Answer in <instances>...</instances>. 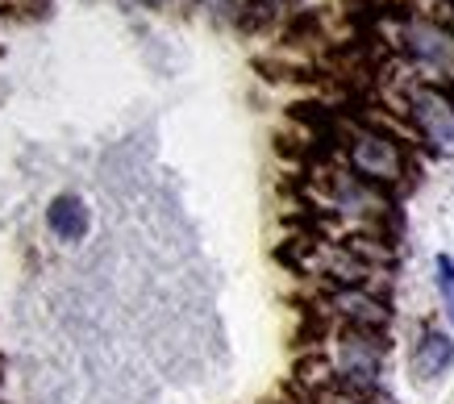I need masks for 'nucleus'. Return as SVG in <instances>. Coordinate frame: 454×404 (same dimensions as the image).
I'll return each mask as SVG.
<instances>
[{"label":"nucleus","mask_w":454,"mask_h":404,"mask_svg":"<svg viewBox=\"0 0 454 404\" xmlns=\"http://www.w3.org/2000/svg\"><path fill=\"white\" fill-rule=\"evenodd\" d=\"M387 362V334L380 330H342L325 325L321 338V379L325 388L372 396Z\"/></svg>","instance_id":"obj_1"},{"label":"nucleus","mask_w":454,"mask_h":404,"mask_svg":"<svg viewBox=\"0 0 454 404\" xmlns=\"http://www.w3.org/2000/svg\"><path fill=\"white\" fill-rule=\"evenodd\" d=\"M313 205L325 217H333L338 225H346L350 234H375L380 237V225L392 213V192L375 188V183L358 180L355 171L346 167H325L317 171L313 183Z\"/></svg>","instance_id":"obj_2"},{"label":"nucleus","mask_w":454,"mask_h":404,"mask_svg":"<svg viewBox=\"0 0 454 404\" xmlns=\"http://www.w3.org/2000/svg\"><path fill=\"white\" fill-rule=\"evenodd\" d=\"M392 43L404 55V63L417 71V80L454 88V26L429 13H417V9H404L396 13Z\"/></svg>","instance_id":"obj_3"},{"label":"nucleus","mask_w":454,"mask_h":404,"mask_svg":"<svg viewBox=\"0 0 454 404\" xmlns=\"http://www.w3.org/2000/svg\"><path fill=\"white\" fill-rule=\"evenodd\" d=\"M342 159L358 180L375 183L384 192H396L413 180V159L404 138H396L392 129L380 126H350L342 134Z\"/></svg>","instance_id":"obj_4"},{"label":"nucleus","mask_w":454,"mask_h":404,"mask_svg":"<svg viewBox=\"0 0 454 404\" xmlns=\"http://www.w3.org/2000/svg\"><path fill=\"white\" fill-rule=\"evenodd\" d=\"M400 105H404V117L426 151L442 154V159H454V97L450 88L426 84V80H409L404 92H400Z\"/></svg>","instance_id":"obj_5"},{"label":"nucleus","mask_w":454,"mask_h":404,"mask_svg":"<svg viewBox=\"0 0 454 404\" xmlns=\"http://www.w3.org/2000/svg\"><path fill=\"white\" fill-rule=\"evenodd\" d=\"M317 317L342 330H380L392 325V300L380 288H325L317 296Z\"/></svg>","instance_id":"obj_6"},{"label":"nucleus","mask_w":454,"mask_h":404,"mask_svg":"<svg viewBox=\"0 0 454 404\" xmlns=\"http://www.w3.org/2000/svg\"><path fill=\"white\" fill-rule=\"evenodd\" d=\"M454 367V334L438 330V325H426L413 342V376L421 384H434Z\"/></svg>","instance_id":"obj_7"},{"label":"nucleus","mask_w":454,"mask_h":404,"mask_svg":"<svg viewBox=\"0 0 454 404\" xmlns=\"http://www.w3.org/2000/svg\"><path fill=\"white\" fill-rule=\"evenodd\" d=\"M46 225H51V234L63 237V242H83L88 229H92V213H88V205H83L75 192H63L51 200Z\"/></svg>","instance_id":"obj_8"},{"label":"nucleus","mask_w":454,"mask_h":404,"mask_svg":"<svg viewBox=\"0 0 454 404\" xmlns=\"http://www.w3.org/2000/svg\"><path fill=\"white\" fill-rule=\"evenodd\" d=\"M434 284H438V300H442V313L450 317L454 325V254L442 251L434 259Z\"/></svg>","instance_id":"obj_9"},{"label":"nucleus","mask_w":454,"mask_h":404,"mask_svg":"<svg viewBox=\"0 0 454 404\" xmlns=\"http://www.w3.org/2000/svg\"><path fill=\"white\" fill-rule=\"evenodd\" d=\"M355 404H387V400H375V396H363V400H355Z\"/></svg>","instance_id":"obj_10"},{"label":"nucleus","mask_w":454,"mask_h":404,"mask_svg":"<svg viewBox=\"0 0 454 404\" xmlns=\"http://www.w3.org/2000/svg\"><path fill=\"white\" fill-rule=\"evenodd\" d=\"M442 4H446V9H450V13H454V0H442Z\"/></svg>","instance_id":"obj_11"}]
</instances>
